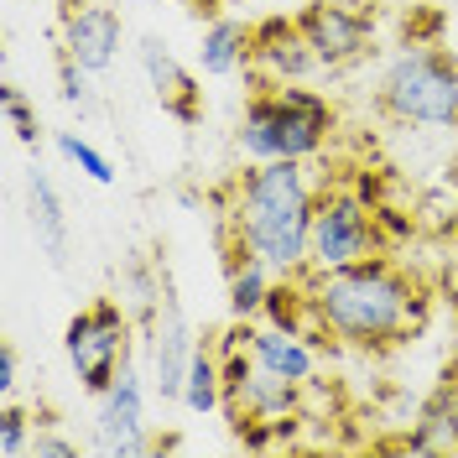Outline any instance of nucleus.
I'll list each match as a JSON object with an SVG mask.
<instances>
[{"instance_id":"4be33fe9","label":"nucleus","mask_w":458,"mask_h":458,"mask_svg":"<svg viewBox=\"0 0 458 458\" xmlns=\"http://www.w3.org/2000/svg\"><path fill=\"white\" fill-rule=\"evenodd\" d=\"M89 79H94V73H89V68H79L73 57H63V63H57V84H63V99H68V105H79V110H89V99H94Z\"/></svg>"},{"instance_id":"a878e982","label":"nucleus","mask_w":458,"mask_h":458,"mask_svg":"<svg viewBox=\"0 0 458 458\" xmlns=\"http://www.w3.org/2000/svg\"><path fill=\"white\" fill-rule=\"evenodd\" d=\"M225 5H240V0H225Z\"/></svg>"},{"instance_id":"4468645a","label":"nucleus","mask_w":458,"mask_h":458,"mask_svg":"<svg viewBox=\"0 0 458 458\" xmlns=\"http://www.w3.org/2000/svg\"><path fill=\"white\" fill-rule=\"evenodd\" d=\"M136 57H141V73H146V84H151V94L162 99V110H172L177 120H193L199 114V94H193L188 68L167 53V42L162 37H141Z\"/></svg>"},{"instance_id":"20e7f679","label":"nucleus","mask_w":458,"mask_h":458,"mask_svg":"<svg viewBox=\"0 0 458 458\" xmlns=\"http://www.w3.org/2000/svg\"><path fill=\"white\" fill-rule=\"evenodd\" d=\"M375 105L391 114L396 125H458V57L428 42L401 47L375 84Z\"/></svg>"},{"instance_id":"5701e85b","label":"nucleus","mask_w":458,"mask_h":458,"mask_svg":"<svg viewBox=\"0 0 458 458\" xmlns=\"http://www.w3.org/2000/svg\"><path fill=\"white\" fill-rule=\"evenodd\" d=\"M27 458H79V443H73V437H63L57 428H47V422H37Z\"/></svg>"},{"instance_id":"7ed1b4c3","label":"nucleus","mask_w":458,"mask_h":458,"mask_svg":"<svg viewBox=\"0 0 458 458\" xmlns=\"http://www.w3.org/2000/svg\"><path fill=\"white\" fill-rule=\"evenodd\" d=\"M334 136V105L308 84H260L245 110L234 141L250 162H313Z\"/></svg>"},{"instance_id":"aec40b11","label":"nucleus","mask_w":458,"mask_h":458,"mask_svg":"<svg viewBox=\"0 0 458 458\" xmlns=\"http://www.w3.org/2000/svg\"><path fill=\"white\" fill-rule=\"evenodd\" d=\"M31 432H37V422H31L16 401H5L0 406V458H27Z\"/></svg>"},{"instance_id":"393cba45","label":"nucleus","mask_w":458,"mask_h":458,"mask_svg":"<svg viewBox=\"0 0 458 458\" xmlns=\"http://www.w3.org/2000/svg\"><path fill=\"white\" fill-rule=\"evenodd\" d=\"M266 5H271V11H302L308 0H266Z\"/></svg>"},{"instance_id":"dca6fc26","label":"nucleus","mask_w":458,"mask_h":458,"mask_svg":"<svg viewBox=\"0 0 458 458\" xmlns=\"http://www.w3.org/2000/svg\"><path fill=\"white\" fill-rule=\"evenodd\" d=\"M406 454H443V448H458V386H443L437 396L422 406L411 437L401 443Z\"/></svg>"},{"instance_id":"423d86ee","label":"nucleus","mask_w":458,"mask_h":458,"mask_svg":"<svg viewBox=\"0 0 458 458\" xmlns=\"http://www.w3.org/2000/svg\"><path fill=\"white\" fill-rule=\"evenodd\" d=\"M380 256V225H375L370 203L360 193H318L313 208V245H308V271H339L354 260Z\"/></svg>"},{"instance_id":"412c9836","label":"nucleus","mask_w":458,"mask_h":458,"mask_svg":"<svg viewBox=\"0 0 458 458\" xmlns=\"http://www.w3.org/2000/svg\"><path fill=\"white\" fill-rule=\"evenodd\" d=\"M0 110H5V120H11V131H16V141L21 146H37V105H31L27 94L16 84H0Z\"/></svg>"},{"instance_id":"f3484780","label":"nucleus","mask_w":458,"mask_h":458,"mask_svg":"<svg viewBox=\"0 0 458 458\" xmlns=\"http://www.w3.org/2000/svg\"><path fill=\"white\" fill-rule=\"evenodd\" d=\"M271 286H276V271L271 266H260L256 256H234V266H229V313L240 318V323L260 318Z\"/></svg>"},{"instance_id":"6e6552de","label":"nucleus","mask_w":458,"mask_h":458,"mask_svg":"<svg viewBox=\"0 0 458 458\" xmlns=\"http://www.w3.org/2000/svg\"><path fill=\"white\" fill-rule=\"evenodd\" d=\"M199 349L203 344L193 334L188 313H182V302L162 282V302H151V313H146V375H151V391L162 401L182 396V380H188V365H193Z\"/></svg>"},{"instance_id":"a211bd4d","label":"nucleus","mask_w":458,"mask_h":458,"mask_svg":"<svg viewBox=\"0 0 458 458\" xmlns=\"http://www.w3.org/2000/svg\"><path fill=\"white\" fill-rule=\"evenodd\" d=\"M182 406L193 411V417H208V411H219L225 406V360L219 354H208L199 349L193 354V365H188V380H182Z\"/></svg>"},{"instance_id":"6ab92c4d","label":"nucleus","mask_w":458,"mask_h":458,"mask_svg":"<svg viewBox=\"0 0 458 458\" xmlns=\"http://www.w3.org/2000/svg\"><path fill=\"white\" fill-rule=\"evenodd\" d=\"M53 146H57V157H63V162H73L89 182H99V188H110V182H114V162L94 141H84L79 131H53Z\"/></svg>"},{"instance_id":"9b49d317","label":"nucleus","mask_w":458,"mask_h":458,"mask_svg":"<svg viewBox=\"0 0 458 458\" xmlns=\"http://www.w3.org/2000/svg\"><path fill=\"white\" fill-rule=\"evenodd\" d=\"M125 47V21L105 0H79L63 11V57H73L89 73H110Z\"/></svg>"},{"instance_id":"0eeeda50","label":"nucleus","mask_w":458,"mask_h":458,"mask_svg":"<svg viewBox=\"0 0 458 458\" xmlns=\"http://www.w3.org/2000/svg\"><path fill=\"white\" fill-rule=\"evenodd\" d=\"M146 396H151V375H141L136 360H125L120 375L110 380V391L99 396V411H94V428H89L94 454L131 458L157 448V437L146 432Z\"/></svg>"},{"instance_id":"1a4fd4ad","label":"nucleus","mask_w":458,"mask_h":458,"mask_svg":"<svg viewBox=\"0 0 458 458\" xmlns=\"http://www.w3.org/2000/svg\"><path fill=\"white\" fill-rule=\"evenodd\" d=\"M297 27L308 37L318 68H349L375 42V16L360 0H308L297 11Z\"/></svg>"},{"instance_id":"f8f14e48","label":"nucleus","mask_w":458,"mask_h":458,"mask_svg":"<svg viewBox=\"0 0 458 458\" xmlns=\"http://www.w3.org/2000/svg\"><path fill=\"white\" fill-rule=\"evenodd\" d=\"M245 349L260 370L282 375L292 386H308L318 375V349L308 344V334L282 328V323H266V328H245Z\"/></svg>"},{"instance_id":"9d476101","label":"nucleus","mask_w":458,"mask_h":458,"mask_svg":"<svg viewBox=\"0 0 458 458\" xmlns=\"http://www.w3.org/2000/svg\"><path fill=\"white\" fill-rule=\"evenodd\" d=\"M318 68L308 37L297 27V11H271L250 31V73L260 84H302Z\"/></svg>"},{"instance_id":"f03ea898","label":"nucleus","mask_w":458,"mask_h":458,"mask_svg":"<svg viewBox=\"0 0 458 458\" xmlns=\"http://www.w3.org/2000/svg\"><path fill=\"white\" fill-rule=\"evenodd\" d=\"M313 328L349 349H386L417 323V286L386 256L354 260L339 271H308Z\"/></svg>"},{"instance_id":"f257e3e1","label":"nucleus","mask_w":458,"mask_h":458,"mask_svg":"<svg viewBox=\"0 0 458 458\" xmlns=\"http://www.w3.org/2000/svg\"><path fill=\"white\" fill-rule=\"evenodd\" d=\"M318 188L308 162H250L229 193L234 256H256L276 276H308Z\"/></svg>"},{"instance_id":"39448f33","label":"nucleus","mask_w":458,"mask_h":458,"mask_svg":"<svg viewBox=\"0 0 458 458\" xmlns=\"http://www.w3.org/2000/svg\"><path fill=\"white\" fill-rule=\"evenodd\" d=\"M63 349H68V365L79 375L89 396L99 401L110 391V380L120 375V365L131 360V318L120 302H94L84 313H73L68 334H63Z\"/></svg>"},{"instance_id":"2eb2a0df","label":"nucleus","mask_w":458,"mask_h":458,"mask_svg":"<svg viewBox=\"0 0 458 458\" xmlns=\"http://www.w3.org/2000/svg\"><path fill=\"white\" fill-rule=\"evenodd\" d=\"M250 21L240 16H214L203 21V37H199V68L208 79H234L240 68H250Z\"/></svg>"},{"instance_id":"b1692460","label":"nucleus","mask_w":458,"mask_h":458,"mask_svg":"<svg viewBox=\"0 0 458 458\" xmlns=\"http://www.w3.org/2000/svg\"><path fill=\"white\" fill-rule=\"evenodd\" d=\"M16 380H21V360H16V344H0V401L16 396Z\"/></svg>"},{"instance_id":"ddd939ff","label":"nucleus","mask_w":458,"mask_h":458,"mask_svg":"<svg viewBox=\"0 0 458 458\" xmlns=\"http://www.w3.org/2000/svg\"><path fill=\"white\" fill-rule=\"evenodd\" d=\"M27 225L42 256L53 266H68V208H63L57 182L42 167H27Z\"/></svg>"}]
</instances>
